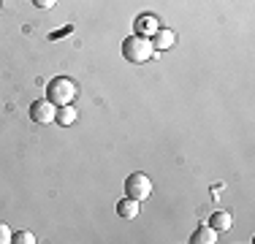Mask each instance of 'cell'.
<instances>
[{
	"label": "cell",
	"instance_id": "7a4b0ae2",
	"mask_svg": "<svg viewBox=\"0 0 255 244\" xmlns=\"http://www.w3.org/2000/svg\"><path fill=\"white\" fill-rule=\"evenodd\" d=\"M79 95V87L74 79L68 76H54L49 82V87H46V98L54 103V106H65V103H74Z\"/></svg>",
	"mask_w": 255,
	"mask_h": 244
},
{
	"label": "cell",
	"instance_id": "ba28073f",
	"mask_svg": "<svg viewBox=\"0 0 255 244\" xmlns=\"http://www.w3.org/2000/svg\"><path fill=\"white\" fill-rule=\"evenodd\" d=\"M231 225H234V220H231L228 212H223V209H217L215 215L209 217V228H215L217 234H226V231H231Z\"/></svg>",
	"mask_w": 255,
	"mask_h": 244
},
{
	"label": "cell",
	"instance_id": "7c38bea8",
	"mask_svg": "<svg viewBox=\"0 0 255 244\" xmlns=\"http://www.w3.org/2000/svg\"><path fill=\"white\" fill-rule=\"evenodd\" d=\"M11 239H14V234H11V228L5 223H0V244H11Z\"/></svg>",
	"mask_w": 255,
	"mask_h": 244
},
{
	"label": "cell",
	"instance_id": "8fae6325",
	"mask_svg": "<svg viewBox=\"0 0 255 244\" xmlns=\"http://www.w3.org/2000/svg\"><path fill=\"white\" fill-rule=\"evenodd\" d=\"M11 242H16V244H35L38 239H35L30 231H19V234H14V239H11Z\"/></svg>",
	"mask_w": 255,
	"mask_h": 244
},
{
	"label": "cell",
	"instance_id": "277c9868",
	"mask_svg": "<svg viewBox=\"0 0 255 244\" xmlns=\"http://www.w3.org/2000/svg\"><path fill=\"white\" fill-rule=\"evenodd\" d=\"M54 117H57V106L49 98H38V101L30 103V120L35 125H49V122H54Z\"/></svg>",
	"mask_w": 255,
	"mask_h": 244
},
{
	"label": "cell",
	"instance_id": "6da1fadb",
	"mask_svg": "<svg viewBox=\"0 0 255 244\" xmlns=\"http://www.w3.org/2000/svg\"><path fill=\"white\" fill-rule=\"evenodd\" d=\"M123 57L133 65H144L155 57V46H152V38L147 35H130V38L123 41Z\"/></svg>",
	"mask_w": 255,
	"mask_h": 244
},
{
	"label": "cell",
	"instance_id": "4fadbf2b",
	"mask_svg": "<svg viewBox=\"0 0 255 244\" xmlns=\"http://www.w3.org/2000/svg\"><path fill=\"white\" fill-rule=\"evenodd\" d=\"M33 5H35V8L49 11V8H54V5H57V0H33Z\"/></svg>",
	"mask_w": 255,
	"mask_h": 244
},
{
	"label": "cell",
	"instance_id": "9c48e42d",
	"mask_svg": "<svg viewBox=\"0 0 255 244\" xmlns=\"http://www.w3.org/2000/svg\"><path fill=\"white\" fill-rule=\"evenodd\" d=\"M117 215H120V217H125V220L138 217V201H136V198H130V195H125V198L117 204Z\"/></svg>",
	"mask_w": 255,
	"mask_h": 244
},
{
	"label": "cell",
	"instance_id": "8992f818",
	"mask_svg": "<svg viewBox=\"0 0 255 244\" xmlns=\"http://www.w3.org/2000/svg\"><path fill=\"white\" fill-rule=\"evenodd\" d=\"M157 27H160V22H157V16L152 14H141L136 19V33L138 35H147V38H152V35L157 33Z\"/></svg>",
	"mask_w": 255,
	"mask_h": 244
},
{
	"label": "cell",
	"instance_id": "3957f363",
	"mask_svg": "<svg viewBox=\"0 0 255 244\" xmlns=\"http://www.w3.org/2000/svg\"><path fill=\"white\" fill-rule=\"evenodd\" d=\"M125 195H130V198H136L138 204H141L144 198H149V195H152V179H149L144 171L130 174L125 179Z\"/></svg>",
	"mask_w": 255,
	"mask_h": 244
},
{
	"label": "cell",
	"instance_id": "30bf717a",
	"mask_svg": "<svg viewBox=\"0 0 255 244\" xmlns=\"http://www.w3.org/2000/svg\"><path fill=\"white\" fill-rule=\"evenodd\" d=\"M190 242H193V244H215V242H217V231L209 228V225H201V228L193 231Z\"/></svg>",
	"mask_w": 255,
	"mask_h": 244
},
{
	"label": "cell",
	"instance_id": "5b68a950",
	"mask_svg": "<svg viewBox=\"0 0 255 244\" xmlns=\"http://www.w3.org/2000/svg\"><path fill=\"white\" fill-rule=\"evenodd\" d=\"M174 44H177V33L168 27H157V33L152 35V46L155 52H166V49H171Z\"/></svg>",
	"mask_w": 255,
	"mask_h": 244
},
{
	"label": "cell",
	"instance_id": "52a82bcc",
	"mask_svg": "<svg viewBox=\"0 0 255 244\" xmlns=\"http://www.w3.org/2000/svg\"><path fill=\"white\" fill-rule=\"evenodd\" d=\"M79 120V109L74 106V103H65V106H57V117H54V122L63 127L74 125V122Z\"/></svg>",
	"mask_w": 255,
	"mask_h": 244
},
{
	"label": "cell",
	"instance_id": "5bb4252c",
	"mask_svg": "<svg viewBox=\"0 0 255 244\" xmlns=\"http://www.w3.org/2000/svg\"><path fill=\"white\" fill-rule=\"evenodd\" d=\"M0 5H3V0H0Z\"/></svg>",
	"mask_w": 255,
	"mask_h": 244
}]
</instances>
